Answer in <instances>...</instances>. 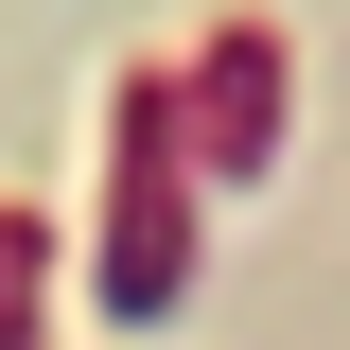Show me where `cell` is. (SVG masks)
I'll return each instance as SVG.
<instances>
[{
    "label": "cell",
    "instance_id": "1",
    "mask_svg": "<svg viewBox=\"0 0 350 350\" xmlns=\"http://www.w3.org/2000/svg\"><path fill=\"white\" fill-rule=\"evenodd\" d=\"M123 193H105V315H140L158 333L175 298H193V211H175V175H193V140H175V70H123Z\"/></svg>",
    "mask_w": 350,
    "mask_h": 350
},
{
    "label": "cell",
    "instance_id": "2",
    "mask_svg": "<svg viewBox=\"0 0 350 350\" xmlns=\"http://www.w3.org/2000/svg\"><path fill=\"white\" fill-rule=\"evenodd\" d=\"M280 105H298L280 18H228V36L175 70V140H193V175H262V158H280Z\"/></svg>",
    "mask_w": 350,
    "mask_h": 350
}]
</instances>
